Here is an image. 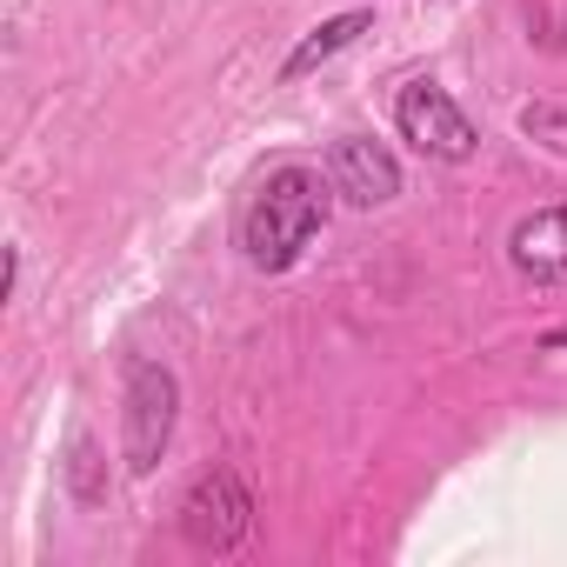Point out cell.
I'll return each instance as SVG.
<instances>
[{
  "label": "cell",
  "mask_w": 567,
  "mask_h": 567,
  "mask_svg": "<svg viewBox=\"0 0 567 567\" xmlns=\"http://www.w3.org/2000/svg\"><path fill=\"white\" fill-rule=\"evenodd\" d=\"M328 194H334V181H321V174L301 167V161L274 167V174L254 187V200L240 207V254H247V267L288 274V267L308 254V240L321 234Z\"/></svg>",
  "instance_id": "1"
},
{
  "label": "cell",
  "mask_w": 567,
  "mask_h": 567,
  "mask_svg": "<svg viewBox=\"0 0 567 567\" xmlns=\"http://www.w3.org/2000/svg\"><path fill=\"white\" fill-rule=\"evenodd\" d=\"M174 414H181V381L161 361H127V388H121V461L127 474H154L167 441H174Z\"/></svg>",
  "instance_id": "2"
},
{
  "label": "cell",
  "mask_w": 567,
  "mask_h": 567,
  "mask_svg": "<svg viewBox=\"0 0 567 567\" xmlns=\"http://www.w3.org/2000/svg\"><path fill=\"white\" fill-rule=\"evenodd\" d=\"M394 127H401V141H414L427 161H447V167L474 161V147H481V134H474V121L461 114V101H454L447 87H434V81H408V87L394 94Z\"/></svg>",
  "instance_id": "3"
},
{
  "label": "cell",
  "mask_w": 567,
  "mask_h": 567,
  "mask_svg": "<svg viewBox=\"0 0 567 567\" xmlns=\"http://www.w3.org/2000/svg\"><path fill=\"white\" fill-rule=\"evenodd\" d=\"M247 527H254V494H247V481H240L234 467H207V474L187 487V501H181V534H187V547H200V554H234V547L247 540Z\"/></svg>",
  "instance_id": "4"
},
{
  "label": "cell",
  "mask_w": 567,
  "mask_h": 567,
  "mask_svg": "<svg viewBox=\"0 0 567 567\" xmlns=\"http://www.w3.org/2000/svg\"><path fill=\"white\" fill-rule=\"evenodd\" d=\"M328 181L348 207H388L401 194V161L368 134H341L334 154H328Z\"/></svg>",
  "instance_id": "5"
},
{
  "label": "cell",
  "mask_w": 567,
  "mask_h": 567,
  "mask_svg": "<svg viewBox=\"0 0 567 567\" xmlns=\"http://www.w3.org/2000/svg\"><path fill=\"white\" fill-rule=\"evenodd\" d=\"M507 260L527 280H567V207H540V214L514 220Z\"/></svg>",
  "instance_id": "6"
},
{
  "label": "cell",
  "mask_w": 567,
  "mask_h": 567,
  "mask_svg": "<svg viewBox=\"0 0 567 567\" xmlns=\"http://www.w3.org/2000/svg\"><path fill=\"white\" fill-rule=\"evenodd\" d=\"M368 28H374V14H368V8H348V14L321 21V28H315V34H308V41H301V48H295L288 61H280V81H301V74H315L321 61H334L341 48H354V41H361Z\"/></svg>",
  "instance_id": "7"
},
{
  "label": "cell",
  "mask_w": 567,
  "mask_h": 567,
  "mask_svg": "<svg viewBox=\"0 0 567 567\" xmlns=\"http://www.w3.org/2000/svg\"><path fill=\"white\" fill-rule=\"evenodd\" d=\"M520 134L540 141L547 154H567V101H527L520 107Z\"/></svg>",
  "instance_id": "8"
},
{
  "label": "cell",
  "mask_w": 567,
  "mask_h": 567,
  "mask_svg": "<svg viewBox=\"0 0 567 567\" xmlns=\"http://www.w3.org/2000/svg\"><path fill=\"white\" fill-rule=\"evenodd\" d=\"M68 481L81 501H101V447L87 434H74V447H68Z\"/></svg>",
  "instance_id": "9"
},
{
  "label": "cell",
  "mask_w": 567,
  "mask_h": 567,
  "mask_svg": "<svg viewBox=\"0 0 567 567\" xmlns=\"http://www.w3.org/2000/svg\"><path fill=\"white\" fill-rule=\"evenodd\" d=\"M547 348H567V328H560V334H547Z\"/></svg>",
  "instance_id": "10"
}]
</instances>
